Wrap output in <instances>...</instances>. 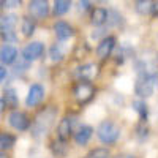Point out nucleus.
<instances>
[{
    "label": "nucleus",
    "instance_id": "393cba45",
    "mask_svg": "<svg viewBox=\"0 0 158 158\" xmlns=\"http://www.w3.org/2000/svg\"><path fill=\"white\" fill-rule=\"evenodd\" d=\"M49 57H51L52 60H54V62H59V60H62L63 54H62L60 48H59V46H52V48H51V51H49Z\"/></svg>",
    "mask_w": 158,
    "mask_h": 158
},
{
    "label": "nucleus",
    "instance_id": "2eb2a0df",
    "mask_svg": "<svg viewBox=\"0 0 158 158\" xmlns=\"http://www.w3.org/2000/svg\"><path fill=\"white\" fill-rule=\"evenodd\" d=\"M108 18H109V13L104 8H95L92 11V24L94 25H103L108 21Z\"/></svg>",
    "mask_w": 158,
    "mask_h": 158
},
{
    "label": "nucleus",
    "instance_id": "7ed1b4c3",
    "mask_svg": "<svg viewBox=\"0 0 158 158\" xmlns=\"http://www.w3.org/2000/svg\"><path fill=\"white\" fill-rule=\"evenodd\" d=\"M156 81V74H149V73H141L136 85H135V92L136 95L142 97V98H147L153 94V84Z\"/></svg>",
    "mask_w": 158,
    "mask_h": 158
},
{
    "label": "nucleus",
    "instance_id": "2f4dec72",
    "mask_svg": "<svg viewBox=\"0 0 158 158\" xmlns=\"http://www.w3.org/2000/svg\"><path fill=\"white\" fill-rule=\"evenodd\" d=\"M0 158H8V156H6V153H3V152H0Z\"/></svg>",
    "mask_w": 158,
    "mask_h": 158
},
{
    "label": "nucleus",
    "instance_id": "bb28decb",
    "mask_svg": "<svg viewBox=\"0 0 158 158\" xmlns=\"http://www.w3.org/2000/svg\"><path fill=\"white\" fill-rule=\"evenodd\" d=\"M5 77H6V70L2 67V65H0V84L5 81Z\"/></svg>",
    "mask_w": 158,
    "mask_h": 158
},
{
    "label": "nucleus",
    "instance_id": "c85d7f7f",
    "mask_svg": "<svg viewBox=\"0 0 158 158\" xmlns=\"http://www.w3.org/2000/svg\"><path fill=\"white\" fill-rule=\"evenodd\" d=\"M3 5L5 6H8V8H13V6H18V5H21V2H18V0H16V2H3Z\"/></svg>",
    "mask_w": 158,
    "mask_h": 158
},
{
    "label": "nucleus",
    "instance_id": "f03ea898",
    "mask_svg": "<svg viewBox=\"0 0 158 158\" xmlns=\"http://www.w3.org/2000/svg\"><path fill=\"white\" fill-rule=\"evenodd\" d=\"M97 136L104 144H112L118 139V136H120V128L111 120H104L97 128Z\"/></svg>",
    "mask_w": 158,
    "mask_h": 158
},
{
    "label": "nucleus",
    "instance_id": "f257e3e1",
    "mask_svg": "<svg viewBox=\"0 0 158 158\" xmlns=\"http://www.w3.org/2000/svg\"><path fill=\"white\" fill-rule=\"evenodd\" d=\"M54 118H56V111L54 109H52V108L43 109L41 112L36 115L35 122H33V135L36 138L46 135L49 131V128L52 127V123H54Z\"/></svg>",
    "mask_w": 158,
    "mask_h": 158
},
{
    "label": "nucleus",
    "instance_id": "5701e85b",
    "mask_svg": "<svg viewBox=\"0 0 158 158\" xmlns=\"http://www.w3.org/2000/svg\"><path fill=\"white\" fill-rule=\"evenodd\" d=\"M85 158H109V150L108 149H103V147H98V149H94L90 150Z\"/></svg>",
    "mask_w": 158,
    "mask_h": 158
},
{
    "label": "nucleus",
    "instance_id": "9b49d317",
    "mask_svg": "<svg viewBox=\"0 0 158 158\" xmlns=\"http://www.w3.org/2000/svg\"><path fill=\"white\" fill-rule=\"evenodd\" d=\"M54 32H56L59 40H67V38L74 35V29L65 21H57L54 24Z\"/></svg>",
    "mask_w": 158,
    "mask_h": 158
},
{
    "label": "nucleus",
    "instance_id": "a878e982",
    "mask_svg": "<svg viewBox=\"0 0 158 158\" xmlns=\"http://www.w3.org/2000/svg\"><path fill=\"white\" fill-rule=\"evenodd\" d=\"M0 36H2V40L6 41V44H10V41H16L15 30H3V32H0Z\"/></svg>",
    "mask_w": 158,
    "mask_h": 158
},
{
    "label": "nucleus",
    "instance_id": "ddd939ff",
    "mask_svg": "<svg viewBox=\"0 0 158 158\" xmlns=\"http://www.w3.org/2000/svg\"><path fill=\"white\" fill-rule=\"evenodd\" d=\"M97 74H98V67L95 63L82 65V67L77 70V76L81 77V81H90V79H94Z\"/></svg>",
    "mask_w": 158,
    "mask_h": 158
},
{
    "label": "nucleus",
    "instance_id": "cd10ccee",
    "mask_svg": "<svg viewBox=\"0 0 158 158\" xmlns=\"http://www.w3.org/2000/svg\"><path fill=\"white\" fill-rule=\"evenodd\" d=\"M89 8H90V3H89V2H79V10H84V11H85V10H89Z\"/></svg>",
    "mask_w": 158,
    "mask_h": 158
},
{
    "label": "nucleus",
    "instance_id": "412c9836",
    "mask_svg": "<svg viewBox=\"0 0 158 158\" xmlns=\"http://www.w3.org/2000/svg\"><path fill=\"white\" fill-rule=\"evenodd\" d=\"M71 6V2H68V0H57V2L54 3V15L56 16H62L65 15Z\"/></svg>",
    "mask_w": 158,
    "mask_h": 158
},
{
    "label": "nucleus",
    "instance_id": "dca6fc26",
    "mask_svg": "<svg viewBox=\"0 0 158 158\" xmlns=\"http://www.w3.org/2000/svg\"><path fill=\"white\" fill-rule=\"evenodd\" d=\"M16 24H18L16 15L2 16V18H0V32H3V30H15Z\"/></svg>",
    "mask_w": 158,
    "mask_h": 158
},
{
    "label": "nucleus",
    "instance_id": "a211bd4d",
    "mask_svg": "<svg viewBox=\"0 0 158 158\" xmlns=\"http://www.w3.org/2000/svg\"><path fill=\"white\" fill-rule=\"evenodd\" d=\"M21 32L24 36H32L33 32H35V21L29 16L22 18V22H21Z\"/></svg>",
    "mask_w": 158,
    "mask_h": 158
},
{
    "label": "nucleus",
    "instance_id": "473e14b6",
    "mask_svg": "<svg viewBox=\"0 0 158 158\" xmlns=\"http://www.w3.org/2000/svg\"><path fill=\"white\" fill-rule=\"evenodd\" d=\"M3 6V2H0V8H2Z\"/></svg>",
    "mask_w": 158,
    "mask_h": 158
},
{
    "label": "nucleus",
    "instance_id": "423d86ee",
    "mask_svg": "<svg viewBox=\"0 0 158 158\" xmlns=\"http://www.w3.org/2000/svg\"><path fill=\"white\" fill-rule=\"evenodd\" d=\"M43 52H44V44L41 41H32L22 49V57L27 62H33L41 57Z\"/></svg>",
    "mask_w": 158,
    "mask_h": 158
},
{
    "label": "nucleus",
    "instance_id": "aec40b11",
    "mask_svg": "<svg viewBox=\"0 0 158 158\" xmlns=\"http://www.w3.org/2000/svg\"><path fill=\"white\" fill-rule=\"evenodd\" d=\"M16 142V138L10 133H0V150H10Z\"/></svg>",
    "mask_w": 158,
    "mask_h": 158
},
{
    "label": "nucleus",
    "instance_id": "b1692460",
    "mask_svg": "<svg viewBox=\"0 0 158 158\" xmlns=\"http://www.w3.org/2000/svg\"><path fill=\"white\" fill-rule=\"evenodd\" d=\"M153 8V3L150 2H146V0H139V2H136V10L141 13V15H146V13H150Z\"/></svg>",
    "mask_w": 158,
    "mask_h": 158
},
{
    "label": "nucleus",
    "instance_id": "1a4fd4ad",
    "mask_svg": "<svg viewBox=\"0 0 158 158\" xmlns=\"http://www.w3.org/2000/svg\"><path fill=\"white\" fill-rule=\"evenodd\" d=\"M115 48V38L114 36H106L101 40V43L97 48V54L100 59H108L111 56V52Z\"/></svg>",
    "mask_w": 158,
    "mask_h": 158
},
{
    "label": "nucleus",
    "instance_id": "c756f323",
    "mask_svg": "<svg viewBox=\"0 0 158 158\" xmlns=\"http://www.w3.org/2000/svg\"><path fill=\"white\" fill-rule=\"evenodd\" d=\"M6 106H5V101L3 100H0V114H2L3 112V109H5Z\"/></svg>",
    "mask_w": 158,
    "mask_h": 158
},
{
    "label": "nucleus",
    "instance_id": "4468645a",
    "mask_svg": "<svg viewBox=\"0 0 158 158\" xmlns=\"http://www.w3.org/2000/svg\"><path fill=\"white\" fill-rule=\"evenodd\" d=\"M92 133H94V130H92V127H81L77 130V133L74 135V141L79 144V146H84V144L89 142V139L92 138Z\"/></svg>",
    "mask_w": 158,
    "mask_h": 158
},
{
    "label": "nucleus",
    "instance_id": "9d476101",
    "mask_svg": "<svg viewBox=\"0 0 158 158\" xmlns=\"http://www.w3.org/2000/svg\"><path fill=\"white\" fill-rule=\"evenodd\" d=\"M18 59V49L11 44H3L0 48V62L3 65H11Z\"/></svg>",
    "mask_w": 158,
    "mask_h": 158
},
{
    "label": "nucleus",
    "instance_id": "7c9ffc66",
    "mask_svg": "<svg viewBox=\"0 0 158 158\" xmlns=\"http://www.w3.org/2000/svg\"><path fill=\"white\" fill-rule=\"evenodd\" d=\"M152 11L155 13V15H158V2H156V3H153V8H152Z\"/></svg>",
    "mask_w": 158,
    "mask_h": 158
},
{
    "label": "nucleus",
    "instance_id": "0eeeda50",
    "mask_svg": "<svg viewBox=\"0 0 158 158\" xmlns=\"http://www.w3.org/2000/svg\"><path fill=\"white\" fill-rule=\"evenodd\" d=\"M43 97H44V89H43V85L33 84V85H30V89H29L27 98H25V104H27V106H30V108H33V106H36V104L41 103Z\"/></svg>",
    "mask_w": 158,
    "mask_h": 158
},
{
    "label": "nucleus",
    "instance_id": "f3484780",
    "mask_svg": "<svg viewBox=\"0 0 158 158\" xmlns=\"http://www.w3.org/2000/svg\"><path fill=\"white\" fill-rule=\"evenodd\" d=\"M3 101H5V106L15 111V108H18V95H16V90L15 89H6L5 90V97H3Z\"/></svg>",
    "mask_w": 158,
    "mask_h": 158
},
{
    "label": "nucleus",
    "instance_id": "f8f14e48",
    "mask_svg": "<svg viewBox=\"0 0 158 158\" xmlns=\"http://www.w3.org/2000/svg\"><path fill=\"white\" fill-rule=\"evenodd\" d=\"M57 131H59V139L67 141L71 135V131H73V118L71 117H63L59 123Z\"/></svg>",
    "mask_w": 158,
    "mask_h": 158
},
{
    "label": "nucleus",
    "instance_id": "20e7f679",
    "mask_svg": "<svg viewBox=\"0 0 158 158\" xmlns=\"http://www.w3.org/2000/svg\"><path fill=\"white\" fill-rule=\"evenodd\" d=\"M73 95L77 100V103H87L94 98L95 95V87L90 84V81H79L76 82V85L73 87Z\"/></svg>",
    "mask_w": 158,
    "mask_h": 158
},
{
    "label": "nucleus",
    "instance_id": "39448f33",
    "mask_svg": "<svg viewBox=\"0 0 158 158\" xmlns=\"http://www.w3.org/2000/svg\"><path fill=\"white\" fill-rule=\"evenodd\" d=\"M8 123L15 130H18V131H25L30 127V118H29V115L25 112L15 109V111H11L10 115H8Z\"/></svg>",
    "mask_w": 158,
    "mask_h": 158
},
{
    "label": "nucleus",
    "instance_id": "6ab92c4d",
    "mask_svg": "<svg viewBox=\"0 0 158 158\" xmlns=\"http://www.w3.org/2000/svg\"><path fill=\"white\" fill-rule=\"evenodd\" d=\"M51 150H52V153L57 155V156H65V155H67V150H68L67 141L56 139L54 142L51 144Z\"/></svg>",
    "mask_w": 158,
    "mask_h": 158
},
{
    "label": "nucleus",
    "instance_id": "6e6552de",
    "mask_svg": "<svg viewBox=\"0 0 158 158\" xmlns=\"http://www.w3.org/2000/svg\"><path fill=\"white\" fill-rule=\"evenodd\" d=\"M29 11L33 18L43 19L49 15V5L46 0H33V2L29 3Z\"/></svg>",
    "mask_w": 158,
    "mask_h": 158
},
{
    "label": "nucleus",
    "instance_id": "4be33fe9",
    "mask_svg": "<svg viewBox=\"0 0 158 158\" xmlns=\"http://www.w3.org/2000/svg\"><path fill=\"white\" fill-rule=\"evenodd\" d=\"M133 108H135V111L139 114V117H141V120L144 122L147 118V104L144 103V101H135L133 103Z\"/></svg>",
    "mask_w": 158,
    "mask_h": 158
}]
</instances>
